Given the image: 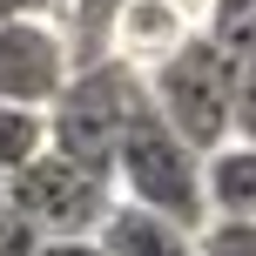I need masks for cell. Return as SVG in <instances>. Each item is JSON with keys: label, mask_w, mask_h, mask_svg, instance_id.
Returning a JSON list of instances; mask_svg holds the SVG:
<instances>
[{"label": "cell", "mask_w": 256, "mask_h": 256, "mask_svg": "<svg viewBox=\"0 0 256 256\" xmlns=\"http://www.w3.org/2000/svg\"><path fill=\"white\" fill-rule=\"evenodd\" d=\"M108 182H115V202L155 209V216L182 222V230H202L209 222L202 216V155L148 108V94H142V108L128 115L122 142H115Z\"/></svg>", "instance_id": "6da1fadb"}, {"label": "cell", "mask_w": 256, "mask_h": 256, "mask_svg": "<svg viewBox=\"0 0 256 256\" xmlns=\"http://www.w3.org/2000/svg\"><path fill=\"white\" fill-rule=\"evenodd\" d=\"M142 108V74L122 61H81L74 74H68V88L54 94L40 115H48V148L68 155V162L94 168V176H108V162H115V142L128 115Z\"/></svg>", "instance_id": "7a4b0ae2"}, {"label": "cell", "mask_w": 256, "mask_h": 256, "mask_svg": "<svg viewBox=\"0 0 256 256\" xmlns=\"http://www.w3.org/2000/svg\"><path fill=\"white\" fill-rule=\"evenodd\" d=\"M230 74H236L230 54L209 34H189L168 61H155L148 74H142V94H148V108L176 128L196 155H209V148L230 142Z\"/></svg>", "instance_id": "3957f363"}, {"label": "cell", "mask_w": 256, "mask_h": 256, "mask_svg": "<svg viewBox=\"0 0 256 256\" xmlns=\"http://www.w3.org/2000/svg\"><path fill=\"white\" fill-rule=\"evenodd\" d=\"M0 196L40 236H94L102 216H108V202H115V182L81 168V162H68V155H54V148H40L27 168H14L0 182Z\"/></svg>", "instance_id": "277c9868"}, {"label": "cell", "mask_w": 256, "mask_h": 256, "mask_svg": "<svg viewBox=\"0 0 256 256\" xmlns=\"http://www.w3.org/2000/svg\"><path fill=\"white\" fill-rule=\"evenodd\" d=\"M74 74L61 27L54 20H0V102L14 108H48Z\"/></svg>", "instance_id": "5b68a950"}, {"label": "cell", "mask_w": 256, "mask_h": 256, "mask_svg": "<svg viewBox=\"0 0 256 256\" xmlns=\"http://www.w3.org/2000/svg\"><path fill=\"white\" fill-rule=\"evenodd\" d=\"M189 34H196V27L182 20L176 7H162V0H122L115 20H108V61H122V68H135V74H148V68L168 61Z\"/></svg>", "instance_id": "8992f818"}, {"label": "cell", "mask_w": 256, "mask_h": 256, "mask_svg": "<svg viewBox=\"0 0 256 256\" xmlns=\"http://www.w3.org/2000/svg\"><path fill=\"white\" fill-rule=\"evenodd\" d=\"M202 216L256 222V142H222L202 155Z\"/></svg>", "instance_id": "52a82bcc"}, {"label": "cell", "mask_w": 256, "mask_h": 256, "mask_svg": "<svg viewBox=\"0 0 256 256\" xmlns=\"http://www.w3.org/2000/svg\"><path fill=\"white\" fill-rule=\"evenodd\" d=\"M94 243H102L108 256H202L196 250V230L155 216V209H135V202H108Z\"/></svg>", "instance_id": "ba28073f"}, {"label": "cell", "mask_w": 256, "mask_h": 256, "mask_svg": "<svg viewBox=\"0 0 256 256\" xmlns=\"http://www.w3.org/2000/svg\"><path fill=\"white\" fill-rule=\"evenodd\" d=\"M40 148H48V115H40V108L0 102V182H7L14 168H27Z\"/></svg>", "instance_id": "9c48e42d"}, {"label": "cell", "mask_w": 256, "mask_h": 256, "mask_svg": "<svg viewBox=\"0 0 256 256\" xmlns=\"http://www.w3.org/2000/svg\"><path fill=\"white\" fill-rule=\"evenodd\" d=\"M230 142H256V61H230Z\"/></svg>", "instance_id": "30bf717a"}, {"label": "cell", "mask_w": 256, "mask_h": 256, "mask_svg": "<svg viewBox=\"0 0 256 256\" xmlns=\"http://www.w3.org/2000/svg\"><path fill=\"white\" fill-rule=\"evenodd\" d=\"M196 250L202 256H256V222H202Z\"/></svg>", "instance_id": "8fae6325"}, {"label": "cell", "mask_w": 256, "mask_h": 256, "mask_svg": "<svg viewBox=\"0 0 256 256\" xmlns=\"http://www.w3.org/2000/svg\"><path fill=\"white\" fill-rule=\"evenodd\" d=\"M40 243H48V236H40L34 222L0 196V256H40Z\"/></svg>", "instance_id": "7c38bea8"}, {"label": "cell", "mask_w": 256, "mask_h": 256, "mask_svg": "<svg viewBox=\"0 0 256 256\" xmlns=\"http://www.w3.org/2000/svg\"><path fill=\"white\" fill-rule=\"evenodd\" d=\"M40 256H108V250L94 243V236H48V243H40Z\"/></svg>", "instance_id": "4fadbf2b"}, {"label": "cell", "mask_w": 256, "mask_h": 256, "mask_svg": "<svg viewBox=\"0 0 256 256\" xmlns=\"http://www.w3.org/2000/svg\"><path fill=\"white\" fill-rule=\"evenodd\" d=\"M0 20H54V0H0Z\"/></svg>", "instance_id": "5bb4252c"}, {"label": "cell", "mask_w": 256, "mask_h": 256, "mask_svg": "<svg viewBox=\"0 0 256 256\" xmlns=\"http://www.w3.org/2000/svg\"><path fill=\"white\" fill-rule=\"evenodd\" d=\"M162 7H176L182 20H189L196 34H202V27H209V14H216V0H162Z\"/></svg>", "instance_id": "9a60e30c"}]
</instances>
